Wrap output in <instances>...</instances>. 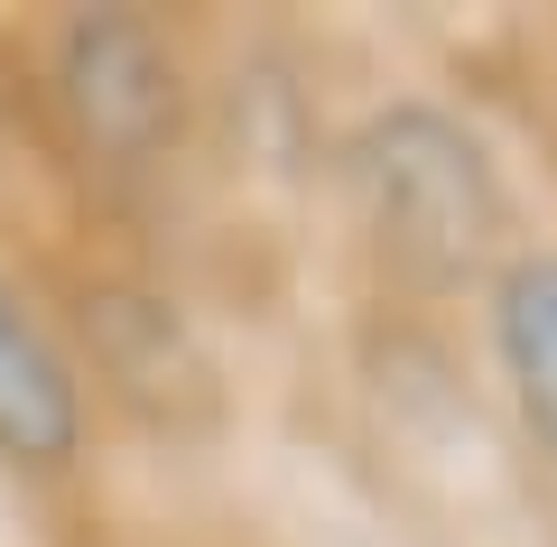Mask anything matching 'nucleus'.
<instances>
[{
  "label": "nucleus",
  "mask_w": 557,
  "mask_h": 547,
  "mask_svg": "<svg viewBox=\"0 0 557 547\" xmlns=\"http://www.w3.org/2000/svg\"><path fill=\"white\" fill-rule=\"evenodd\" d=\"M84 436V399H75V372L57 362V344H47L38 325H28V307L10 288H0V455L10 464H65Z\"/></svg>",
  "instance_id": "3"
},
{
  "label": "nucleus",
  "mask_w": 557,
  "mask_h": 547,
  "mask_svg": "<svg viewBox=\"0 0 557 547\" xmlns=\"http://www.w3.org/2000/svg\"><path fill=\"white\" fill-rule=\"evenodd\" d=\"M493 334H502V372H511L520 418L557 446V260H520L502 278Z\"/></svg>",
  "instance_id": "4"
},
{
  "label": "nucleus",
  "mask_w": 557,
  "mask_h": 547,
  "mask_svg": "<svg viewBox=\"0 0 557 547\" xmlns=\"http://www.w3.org/2000/svg\"><path fill=\"white\" fill-rule=\"evenodd\" d=\"M65 102H75L84 139L102 158H149L177 112V75H168V47L139 20H84L65 38Z\"/></svg>",
  "instance_id": "2"
},
{
  "label": "nucleus",
  "mask_w": 557,
  "mask_h": 547,
  "mask_svg": "<svg viewBox=\"0 0 557 547\" xmlns=\"http://www.w3.org/2000/svg\"><path fill=\"white\" fill-rule=\"evenodd\" d=\"M372 186H381V223L437 270L474 260L493 233V186H483L474 139H456L428 112H399L391 130H372Z\"/></svg>",
  "instance_id": "1"
}]
</instances>
